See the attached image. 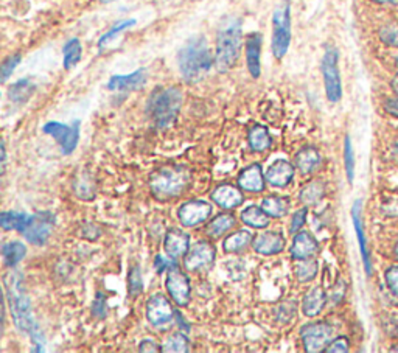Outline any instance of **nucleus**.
Returning <instances> with one entry per match:
<instances>
[{
    "instance_id": "1",
    "label": "nucleus",
    "mask_w": 398,
    "mask_h": 353,
    "mask_svg": "<svg viewBox=\"0 0 398 353\" xmlns=\"http://www.w3.org/2000/svg\"><path fill=\"white\" fill-rule=\"evenodd\" d=\"M5 291H6V302L10 305V311L15 321L16 327L30 336L35 352H43L45 339L40 333L38 324L33 316L30 299L25 293L24 288V277L17 271H10L3 279Z\"/></svg>"
},
{
    "instance_id": "2",
    "label": "nucleus",
    "mask_w": 398,
    "mask_h": 353,
    "mask_svg": "<svg viewBox=\"0 0 398 353\" xmlns=\"http://www.w3.org/2000/svg\"><path fill=\"white\" fill-rule=\"evenodd\" d=\"M213 64L215 57L202 36L192 38L178 53L179 72L187 83H197L204 78Z\"/></svg>"
},
{
    "instance_id": "3",
    "label": "nucleus",
    "mask_w": 398,
    "mask_h": 353,
    "mask_svg": "<svg viewBox=\"0 0 398 353\" xmlns=\"http://www.w3.org/2000/svg\"><path fill=\"white\" fill-rule=\"evenodd\" d=\"M241 20L227 17L218 30L217 49H215V66L218 72L224 73L237 64L241 52Z\"/></svg>"
},
{
    "instance_id": "4",
    "label": "nucleus",
    "mask_w": 398,
    "mask_h": 353,
    "mask_svg": "<svg viewBox=\"0 0 398 353\" xmlns=\"http://www.w3.org/2000/svg\"><path fill=\"white\" fill-rule=\"evenodd\" d=\"M182 105V92L179 87H165L154 91L148 100V114L159 130L170 126L176 120Z\"/></svg>"
},
{
    "instance_id": "5",
    "label": "nucleus",
    "mask_w": 398,
    "mask_h": 353,
    "mask_svg": "<svg viewBox=\"0 0 398 353\" xmlns=\"http://www.w3.org/2000/svg\"><path fill=\"white\" fill-rule=\"evenodd\" d=\"M190 184V170L187 167H165L153 173L150 188L159 200H170L182 195Z\"/></svg>"
},
{
    "instance_id": "6",
    "label": "nucleus",
    "mask_w": 398,
    "mask_h": 353,
    "mask_svg": "<svg viewBox=\"0 0 398 353\" xmlns=\"http://www.w3.org/2000/svg\"><path fill=\"white\" fill-rule=\"evenodd\" d=\"M291 44V5L283 2L273 15V40L271 49L275 59H283Z\"/></svg>"
},
{
    "instance_id": "7",
    "label": "nucleus",
    "mask_w": 398,
    "mask_h": 353,
    "mask_svg": "<svg viewBox=\"0 0 398 353\" xmlns=\"http://www.w3.org/2000/svg\"><path fill=\"white\" fill-rule=\"evenodd\" d=\"M322 77L330 103H338L342 98V81L339 73V53L335 47H327L322 58Z\"/></svg>"
},
{
    "instance_id": "8",
    "label": "nucleus",
    "mask_w": 398,
    "mask_h": 353,
    "mask_svg": "<svg viewBox=\"0 0 398 353\" xmlns=\"http://www.w3.org/2000/svg\"><path fill=\"white\" fill-rule=\"evenodd\" d=\"M300 338L308 353L326 350L333 338V327L327 322L307 324L300 330Z\"/></svg>"
},
{
    "instance_id": "9",
    "label": "nucleus",
    "mask_w": 398,
    "mask_h": 353,
    "mask_svg": "<svg viewBox=\"0 0 398 353\" xmlns=\"http://www.w3.org/2000/svg\"><path fill=\"white\" fill-rule=\"evenodd\" d=\"M43 130L58 142L63 154H72L75 151L79 140V121H75L70 126L58 123V121H49L44 125Z\"/></svg>"
},
{
    "instance_id": "10",
    "label": "nucleus",
    "mask_w": 398,
    "mask_h": 353,
    "mask_svg": "<svg viewBox=\"0 0 398 353\" xmlns=\"http://www.w3.org/2000/svg\"><path fill=\"white\" fill-rule=\"evenodd\" d=\"M53 224H55V216H53L50 212L35 213L31 215L29 226L25 227L22 235L29 243L43 246V244L49 240V236L53 230Z\"/></svg>"
},
{
    "instance_id": "11",
    "label": "nucleus",
    "mask_w": 398,
    "mask_h": 353,
    "mask_svg": "<svg viewBox=\"0 0 398 353\" xmlns=\"http://www.w3.org/2000/svg\"><path fill=\"white\" fill-rule=\"evenodd\" d=\"M165 287L168 294H170V297L179 307H187L188 302H190L192 293L190 280H188V277L178 268V264H174V266L168 269Z\"/></svg>"
},
{
    "instance_id": "12",
    "label": "nucleus",
    "mask_w": 398,
    "mask_h": 353,
    "mask_svg": "<svg viewBox=\"0 0 398 353\" xmlns=\"http://www.w3.org/2000/svg\"><path fill=\"white\" fill-rule=\"evenodd\" d=\"M215 255H217V250H215L213 244L208 241H198L185 254L184 266L187 271H192V273L207 271L213 264Z\"/></svg>"
},
{
    "instance_id": "13",
    "label": "nucleus",
    "mask_w": 398,
    "mask_h": 353,
    "mask_svg": "<svg viewBox=\"0 0 398 353\" xmlns=\"http://www.w3.org/2000/svg\"><path fill=\"white\" fill-rule=\"evenodd\" d=\"M212 215V204L202 200L187 201L178 210V218L185 227H194Z\"/></svg>"
},
{
    "instance_id": "14",
    "label": "nucleus",
    "mask_w": 398,
    "mask_h": 353,
    "mask_svg": "<svg viewBox=\"0 0 398 353\" xmlns=\"http://www.w3.org/2000/svg\"><path fill=\"white\" fill-rule=\"evenodd\" d=\"M174 311L164 294H154L146 302V319L154 327H164L173 321Z\"/></svg>"
},
{
    "instance_id": "15",
    "label": "nucleus",
    "mask_w": 398,
    "mask_h": 353,
    "mask_svg": "<svg viewBox=\"0 0 398 353\" xmlns=\"http://www.w3.org/2000/svg\"><path fill=\"white\" fill-rule=\"evenodd\" d=\"M164 249L170 259H181L190 249V235L178 227L168 229L164 240Z\"/></svg>"
},
{
    "instance_id": "16",
    "label": "nucleus",
    "mask_w": 398,
    "mask_h": 353,
    "mask_svg": "<svg viewBox=\"0 0 398 353\" xmlns=\"http://www.w3.org/2000/svg\"><path fill=\"white\" fill-rule=\"evenodd\" d=\"M252 248L260 255H277L283 249H285V239L280 232H274V230H268V232H261L255 236L252 241Z\"/></svg>"
},
{
    "instance_id": "17",
    "label": "nucleus",
    "mask_w": 398,
    "mask_h": 353,
    "mask_svg": "<svg viewBox=\"0 0 398 353\" xmlns=\"http://www.w3.org/2000/svg\"><path fill=\"white\" fill-rule=\"evenodd\" d=\"M146 83V70L137 69L130 75H114L107 81V89L114 92H131L140 89Z\"/></svg>"
},
{
    "instance_id": "18",
    "label": "nucleus",
    "mask_w": 398,
    "mask_h": 353,
    "mask_svg": "<svg viewBox=\"0 0 398 353\" xmlns=\"http://www.w3.org/2000/svg\"><path fill=\"white\" fill-rule=\"evenodd\" d=\"M261 44L260 33H251L246 39V66L249 75L257 80L261 75Z\"/></svg>"
},
{
    "instance_id": "19",
    "label": "nucleus",
    "mask_w": 398,
    "mask_h": 353,
    "mask_svg": "<svg viewBox=\"0 0 398 353\" xmlns=\"http://www.w3.org/2000/svg\"><path fill=\"white\" fill-rule=\"evenodd\" d=\"M294 173L296 170L291 162H288L286 159H277L268 168L266 181L273 187L285 188L286 186H289V182L294 179Z\"/></svg>"
},
{
    "instance_id": "20",
    "label": "nucleus",
    "mask_w": 398,
    "mask_h": 353,
    "mask_svg": "<svg viewBox=\"0 0 398 353\" xmlns=\"http://www.w3.org/2000/svg\"><path fill=\"white\" fill-rule=\"evenodd\" d=\"M212 201L221 209H235L245 202V195H243L240 187L221 184L212 192Z\"/></svg>"
},
{
    "instance_id": "21",
    "label": "nucleus",
    "mask_w": 398,
    "mask_h": 353,
    "mask_svg": "<svg viewBox=\"0 0 398 353\" xmlns=\"http://www.w3.org/2000/svg\"><path fill=\"white\" fill-rule=\"evenodd\" d=\"M318 249L319 244L314 236L309 232H305V230H299V234L294 235L293 246L289 249V253H291L294 260H307L312 259L318 253Z\"/></svg>"
},
{
    "instance_id": "22",
    "label": "nucleus",
    "mask_w": 398,
    "mask_h": 353,
    "mask_svg": "<svg viewBox=\"0 0 398 353\" xmlns=\"http://www.w3.org/2000/svg\"><path fill=\"white\" fill-rule=\"evenodd\" d=\"M238 187L249 193H260L265 190V178L260 164H252L246 167L238 176Z\"/></svg>"
},
{
    "instance_id": "23",
    "label": "nucleus",
    "mask_w": 398,
    "mask_h": 353,
    "mask_svg": "<svg viewBox=\"0 0 398 353\" xmlns=\"http://www.w3.org/2000/svg\"><path fill=\"white\" fill-rule=\"evenodd\" d=\"M352 220H353L356 239H358V243H360V250H361V255H362L364 269H366V274L370 276L372 274V263H370L367 240H366V234H364V227H362V221H361V201H356L352 207Z\"/></svg>"
},
{
    "instance_id": "24",
    "label": "nucleus",
    "mask_w": 398,
    "mask_h": 353,
    "mask_svg": "<svg viewBox=\"0 0 398 353\" xmlns=\"http://www.w3.org/2000/svg\"><path fill=\"white\" fill-rule=\"evenodd\" d=\"M327 302V294L321 287H314L309 291H307V294L303 296L302 301V311L307 317H316L321 315V311L326 307Z\"/></svg>"
},
{
    "instance_id": "25",
    "label": "nucleus",
    "mask_w": 398,
    "mask_h": 353,
    "mask_svg": "<svg viewBox=\"0 0 398 353\" xmlns=\"http://www.w3.org/2000/svg\"><path fill=\"white\" fill-rule=\"evenodd\" d=\"M321 154L316 148L313 147H305L302 148L300 151L296 154V167H298L303 174L313 173L321 165Z\"/></svg>"
},
{
    "instance_id": "26",
    "label": "nucleus",
    "mask_w": 398,
    "mask_h": 353,
    "mask_svg": "<svg viewBox=\"0 0 398 353\" xmlns=\"http://www.w3.org/2000/svg\"><path fill=\"white\" fill-rule=\"evenodd\" d=\"M247 140H249V147H251L252 151H257V153L266 151V149H269L273 145V139H271V135H269L268 128L261 126V125H255L251 128V130H249Z\"/></svg>"
},
{
    "instance_id": "27",
    "label": "nucleus",
    "mask_w": 398,
    "mask_h": 353,
    "mask_svg": "<svg viewBox=\"0 0 398 353\" xmlns=\"http://www.w3.org/2000/svg\"><path fill=\"white\" fill-rule=\"evenodd\" d=\"M36 86L31 83V80L29 78H22L16 81L15 84L10 86L8 89V97L16 105H24L31 98V95L35 93Z\"/></svg>"
},
{
    "instance_id": "28",
    "label": "nucleus",
    "mask_w": 398,
    "mask_h": 353,
    "mask_svg": "<svg viewBox=\"0 0 398 353\" xmlns=\"http://www.w3.org/2000/svg\"><path fill=\"white\" fill-rule=\"evenodd\" d=\"M269 216L265 210L257 206H249L241 212V221L252 229H266L269 226Z\"/></svg>"
},
{
    "instance_id": "29",
    "label": "nucleus",
    "mask_w": 398,
    "mask_h": 353,
    "mask_svg": "<svg viewBox=\"0 0 398 353\" xmlns=\"http://www.w3.org/2000/svg\"><path fill=\"white\" fill-rule=\"evenodd\" d=\"M251 241H252L251 232H247V230H238V232H234L226 236L224 241H222V249H224V253L237 254L241 253L247 244H251Z\"/></svg>"
},
{
    "instance_id": "30",
    "label": "nucleus",
    "mask_w": 398,
    "mask_h": 353,
    "mask_svg": "<svg viewBox=\"0 0 398 353\" xmlns=\"http://www.w3.org/2000/svg\"><path fill=\"white\" fill-rule=\"evenodd\" d=\"M234 226H235V216L234 215L220 213L218 216H215V218L207 224L206 234L208 236H215V239H218V236L229 232V230H231Z\"/></svg>"
},
{
    "instance_id": "31",
    "label": "nucleus",
    "mask_w": 398,
    "mask_h": 353,
    "mask_svg": "<svg viewBox=\"0 0 398 353\" xmlns=\"http://www.w3.org/2000/svg\"><path fill=\"white\" fill-rule=\"evenodd\" d=\"M30 218L31 216L24 212H2V215H0V226L5 230H17V232L22 234L25 227L29 226Z\"/></svg>"
},
{
    "instance_id": "32",
    "label": "nucleus",
    "mask_w": 398,
    "mask_h": 353,
    "mask_svg": "<svg viewBox=\"0 0 398 353\" xmlns=\"http://www.w3.org/2000/svg\"><path fill=\"white\" fill-rule=\"evenodd\" d=\"M261 209L271 216V218H283L288 213L289 202L286 198H282L277 195L266 196L265 200L261 201Z\"/></svg>"
},
{
    "instance_id": "33",
    "label": "nucleus",
    "mask_w": 398,
    "mask_h": 353,
    "mask_svg": "<svg viewBox=\"0 0 398 353\" xmlns=\"http://www.w3.org/2000/svg\"><path fill=\"white\" fill-rule=\"evenodd\" d=\"M81 55H83V47H81L79 39L72 38L67 40L63 47V63L66 70H72L79 61Z\"/></svg>"
},
{
    "instance_id": "34",
    "label": "nucleus",
    "mask_w": 398,
    "mask_h": 353,
    "mask_svg": "<svg viewBox=\"0 0 398 353\" xmlns=\"http://www.w3.org/2000/svg\"><path fill=\"white\" fill-rule=\"evenodd\" d=\"M26 254V248L25 244L19 243V241H10L5 243L2 246V257L6 266L15 268L16 264L24 259Z\"/></svg>"
},
{
    "instance_id": "35",
    "label": "nucleus",
    "mask_w": 398,
    "mask_h": 353,
    "mask_svg": "<svg viewBox=\"0 0 398 353\" xmlns=\"http://www.w3.org/2000/svg\"><path fill=\"white\" fill-rule=\"evenodd\" d=\"M316 274H318V262L307 259V260H299V264L296 266V277L302 283L312 282Z\"/></svg>"
},
{
    "instance_id": "36",
    "label": "nucleus",
    "mask_w": 398,
    "mask_h": 353,
    "mask_svg": "<svg viewBox=\"0 0 398 353\" xmlns=\"http://www.w3.org/2000/svg\"><path fill=\"white\" fill-rule=\"evenodd\" d=\"M300 201L305 202V204H316V202L322 200L323 196V184L319 181H313L309 182L308 186H305L302 188L300 192Z\"/></svg>"
},
{
    "instance_id": "37",
    "label": "nucleus",
    "mask_w": 398,
    "mask_h": 353,
    "mask_svg": "<svg viewBox=\"0 0 398 353\" xmlns=\"http://www.w3.org/2000/svg\"><path fill=\"white\" fill-rule=\"evenodd\" d=\"M136 24H137L136 19H126V20H121V22L116 24L109 31H106L105 35L100 38V40H98V49H100V50L105 49L106 44L111 43V40H112L114 38H116V36L118 35V33L125 31V30H128V29H131V27H134Z\"/></svg>"
},
{
    "instance_id": "38",
    "label": "nucleus",
    "mask_w": 398,
    "mask_h": 353,
    "mask_svg": "<svg viewBox=\"0 0 398 353\" xmlns=\"http://www.w3.org/2000/svg\"><path fill=\"white\" fill-rule=\"evenodd\" d=\"M162 352H176V353H184L188 352V339L184 333H174L171 336L167 338V341L164 343V347Z\"/></svg>"
},
{
    "instance_id": "39",
    "label": "nucleus",
    "mask_w": 398,
    "mask_h": 353,
    "mask_svg": "<svg viewBox=\"0 0 398 353\" xmlns=\"http://www.w3.org/2000/svg\"><path fill=\"white\" fill-rule=\"evenodd\" d=\"M344 165H346V173L349 182H353L355 179V153L352 147V140L349 135L344 139Z\"/></svg>"
},
{
    "instance_id": "40",
    "label": "nucleus",
    "mask_w": 398,
    "mask_h": 353,
    "mask_svg": "<svg viewBox=\"0 0 398 353\" xmlns=\"http://www.w3.org/2000/svg\"><path fill=\"white\" fill-rule=\"evenodd\" d=\"M378 36L386 45L398 47V25L389 24V25L381 27L378 31Z\"/></svg>"
},
{
    "instance_id": "41",
    "label": "nucleus",
    "mask_w": 398,
    "mask_h": 353,
    "mask_svg": "<svg viewBox=\"0 0 398 353\" xmlns=\"http://www.w3.org/2000/svg\"><path fill=\"white\" fill-rule=\"evenodd\" d=\"M128 282H130V294L132 297H136L141 293V290H144V283H141V276H140V269L139 266L137 268H132L131 271V274H130V279H128Z\"/></svg>"
},
{
    "instance_id": "42",
    "label": "nucleus",
    "mask_w": 398,
    "mask_h": 353,
    "mask_svg": "<svg viewBox=\"0 0 398 353\" xmlns=\"http://www.w3.org/2000/svg\"><path fill=\"white\" fill-rule=\"evenodd\" d=\"M20 63V55L16 53V55H11L10 58H6L3 63H2V69H0V73H2V81L5 83L6 80L10 78V75L15 72L16 67Z\"/></svg>"
},
{
    "instance_id": "43",
    "label": "nucleus",
    "mask_w": 398,
    "mask_h": 353,
    "mask_svg": "<svg viewBox=\"0 0 398 353\" xmlns=\"http://www.w3.org/2000/svg\"><path fill=\"white\" fill-rule=\"evenodd\" d=\"M307 215H308L307 209H300V210H298V212L293 215L291 229H289V230H291V234H298L299 230L303 227V224H305V221H307Z\"/></svg>"
},
{
    "instance_id": "44",
    "label": "nucleus",
    "mask_w": 398,
    "mask_h": 353,
    "mask_svg": "<svg viewBox=\"0 0 398 353\" xmlns=\"http://www.w3.org/2000/svg\"><path fill=\"white\" fill-rule=\"evenodd\" d=\"M327 353H346L349 352V341H347V338H344V336H339V338H336L335 341L330 343L327 345V349H326Z\"/></svg>"
},
{
    "instance_id": "45",
    "label": "nucleus",
    "mask_w": 398,
    "mask_h": 353,
    "mask_svg": "<svg viewBox=\"0 0 398 353\" xmlns=\"http://www.w3.org/2000/svg\"><path fill=\"white\" fill-rule=\"evenodd\" d=\"M386 283L389 290L398 297V266H392L386 271Z\"/></svg>"
},
{
    "instance_id": "46",
    "label": "nucleus",
    "mask_w": 398,
    "mask_h": 353,
    "mask_svg": "<svg viewBox=\"0 0 398 353\" xmlns=\"http://www.w3.org/2000/svg\"><path fill=\"white\" fill-rule=\"evenodd\" d=\"M174 264H176V260H174V259H165V257H162V255H158L156 262H154V266H156L158 273H164V271L170 269L171 266H174Z\"/></svg>"
},
{
    "instance_id": "47",
    "label": "nucleus",
    "mask_w": 398,
    "mask_h": 353,
    "mask_svg": "<svg viewBox=\"0 0 398 353\" xmlns=\"http://www.w3.org/2000/svg\"><path fill=\"white\" fill-rule=\"evenodd\" d=\"M160 350H162V347H159L158 343H154L153 339H144V341L139 344V352H141V353H148V352L156 353Z\"/></svg>"
},
{
    "instance_id": "48",
    "label": "nucleus",
    "mask_w": 398,
    "mask_h": 353,
    "mask_svg": "<svg viewBox=\"0 0 398 353\" xmlns=\"http://www.w3.org/2000/svg\"><path fill=\"white\" fill-rule=\"evenodd\" d=\"M384 107H386V111L390 115H394V117L398 119V95H397V97H394V98H388Z\"/></svg>"
},
{
    "instance_id": "49",
    "label": "nucleus",
    "mask_w": 398,
    "mask_h": 353,
    "mask_svg": "<svg viewBox=\"0 0 398 353\" xmlns=\"http://www.w3.org/2000/svg\"><path fill=\"white\" fill-rule=\"evenodd\" d=\"M174 317H176V319H178V325H179V327H181L182 330H185V331H188V330H190V327H188V324H187V322L184 321V317H182V316H181V313H179V311H174Z\"/></svg>"
},
{
    "instance_id": "50",
    "label": "nucleus",
    "mask_w": 398,
    "mask_h": 353,
    "mask_svg": "<svg viewBox=\"0 0 398 353\" xmlns=\"http://www.w3.org/2000/svg\"><path fill=\"white\" fill-rule=\"evenodd\" d=\"M370 2L378 3V5H390V6H398V0H370Z\"/></svg>"
},
{
    "instance_id": "51",
    "label": "nucleus",
    "mask_w": 398,
    "mask_h": 353,
    "mask_svg": "<svg viewBox=\"0 0 398 353\" xmlns=\"http://www.w3.org/2000/svg\"><path fill=\"white\" fill-rule=\"evenodd\" d=\"M390 154H392V159L398 164V142H395L392 148H390Z\"/></svg>"
},
{
    "instance_id": "52",
    "label": "nucleus",
    "mask_w": 398,
    "mask_h": 353,
    "mask_svg": "<svg viewBox=\"0 0 398 353\" xmlns=\"http://www.w3.org/2000/svg\"><path fill=\"white\" fill-rule=\"evenodd\" d=\"M390 87H392L394 92L398 95V73L392 78V81H390Z\"/></svg>"
},
{
    "instance_id": "53",
    "label": "nucleus",
    "mask_w": 398,
    "mask_h": 353,
    "mask_svg": "<svg viewBox=\"0 0 398 353\" xmlns=\"http://www.w3.org/2000/svg\"><path fill=\"white\" fill-rule=\"evenodd\" d=\"M6 160V151H5V144H2V164H5Z\"/></svg>"
},
{
    "instance_id": "54",
    "label": "nucleus",
    "mask_w": 398,
    "mask_h": 353,
    "mask_svg": "<svg viewBox=\"0 0 398 353\" xmlns=\"http://www.w3.org/2000/svg\"><path fill=\"white\" fill-rule=\"evenodd\" d=\"M100 2H103V3H109V2H114V0H100Z\"/></svg>"
},
{
    "instance_id": "55",
    "label": "nucleus",
    "mask_w": 398,
    "mask_h": 353,
    "mask_svg": "<svg viewBox=\"0 0 398 353\" xmlns=\"http://www.w3.org/2000/svg\"><path fill=\"white\" fill-rule=\"evenodd\" d=\"M390 350H392V352H398V345H395V347H392Z\"/></svg>"
},
{
    "instance_id": "56",
    "label": "nucleus",
    "mask_w": 398,
    "mask_h": 353,
    "mask_svg": "<svg viewBox=\"0 0 398 353\" xmlns=\"http://www.w3.org/2000/svg\"><path fill=\"white\" fill-rule=\"evenodd\" d=\"M395 255L398 257V244H397V246H395Z\"/></svg>"
}]
</instances>
